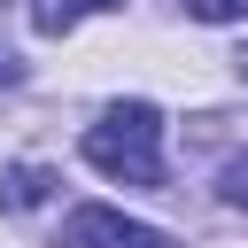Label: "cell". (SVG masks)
<instances>
[{
  "instance_id": "obj_1",
  "label": "cell",
  "mask_w": 248,
  "mask_h": 248,
  "mask_svg": "<svg viewBox=\"0 0 248 248\" xmlns=\"http://www.w3.org/2000/svg\"><path fill=\"white\" fill-rule=\"evenodd\" d=\"M85 163L124 186H163V116L155 101H116L101 124H85Z\"/></svg>"
},
{
  "instance_id": "obj_2",
  "label": "cell",
  "mask_w": 248,
  "mask_h": 248,
  "mask_svg": "<svg viewBox=\"0 0 248 248\" xmlns=\"http://www.w3.org/2000/svg\"><path fill=\"white\" fill-rule=\"evenodd\" d=\"M62 248H170V240H163L155 225H140V217H116V209L85 202V209H70Z\"/></svg>"
},
{
  "instance_id": "obj_3",
  "label": "cell",
  "mask_w": 248,
  "mask_h": 248,
  "mask_svg": "<svg viewBox=\"0 0 248 248\" xmlns=\"http://www.w3.org/2000/svg\"><path fill=\"white\" fill-rule=\"evenodd\" d=\"M46 194H54V170H39V163H16L0 178V209H39Z\"/></svg>"
},
{
  "instance_id": "obj_4",
  "label": "cell",
  "mask_w": 248,
  "mask_h": 248,
  "mask_svg": "<svg viewBox=\"0 0 248 248\" xmlns=\"http://www.w3.org/2000/svg\"><path fill=\"white\" fill-rule=\"evenodd\" d=\"M93 8H108V0H39V8H31V23H39L46 39H62V31H70L78 16H93Z\"/></svg>"
},
{
  "instance_id": "obj_5",
  "label": "cell",
  "mask_w": 248,
  "mask_h": 248,
  "mask_svg": "<svg viewBox=\"0 0 248 248\" xmlns=\"http://www.w3.org/2000/svg\"><path fill=\"white\" fill-rule=\"evenodd\" d=\"M194 23H248V0H186Z\"/></svg>"
},
{
  "instance_id": "obj_6",
  "label": "cell",
  "mask_w": 248,
  "mask_h": 248,
  "mask_svg": "<svg viewBox=\"0 0 248 248\" xmlns=\"http://www.w3.org/2000/svg\"><path fill=\"white\" fill-rule=\"evenodd\" d=\"M217 194H225L232 209H248V155H240V163H225V178H217Z\"/></svg>"
},
{
  "instance_id": "obj_7",
  "label": "cell",
  "mask_w": 248,
  "mask_h": 248,
  "mask_svg": "<svg viewBox=\"0 0 248 248\" xmlns=\"http://www.w3.org/2000/svg\"><path fill=\"white\" fill-rule=\"evenodd\" d=\"M16 78H23V62H16L8 46H0V93H16Z\"/></svg>"
}]
</instances>
